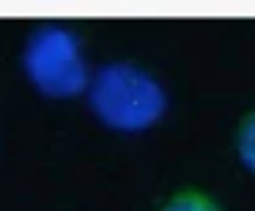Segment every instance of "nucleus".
<instances>
[{"label":"nucleus","mask_w":255,"mask_h":211,"mask_svg":"<svg viewBox=\"0 0 255 211\" xmlns=\"http://www.w3.org/2000/svg\"><path fill=\"white\" fill-rule=\"evenodd\" d=\"M162 211H220V206H217L211 198L200 195V192H181V195H176Z\"/></svg>","instance_id":"obj_3"},{"label":"nucleus","mask_w":255,"mask_h":211,"mask_svg":"<svg viewBox=\"0 0 255 211\" xmlns=\"http://www.w3.org/2000/svg\"><path fill=\"white\" fill-rule=\"evenodd\" d=\"M25 74L28 80L52 99L77 96L88 88V66H85L80 41L72 30L44 25L33 30L25 44Z\"/></svg>","instance_id":"obj_2"},{"label":"nucleus","mask_w":255,"mask_h":211,"mask_svg":"<svg viewBox=\"0 0 255 211\" xmlns=\"http://www.w3.org/2000/svg\"><path fill=\"white\" fill-rule=\"evenodd\" d=\"M88 102L102 123L118 132L154 126L167 107L165 88L134 63H107L88 80Z\"/></svg>","instance_id":"obj_1"},{"label":"nucleus","mask_w":255,"mask_h":211,"mask_svg":"<svg viewBox=\"0 0 255 211\" xmlns=\"http://www.w3.org/2000/svg\"><path fill=\"white\" fill-rule=\"evenodd\" d=\"M239 159L247 167L250 173H255V112L242 123V132H239Z\"/></svg>","instance_id":"obj_4"}]
</instances>
